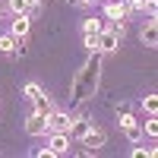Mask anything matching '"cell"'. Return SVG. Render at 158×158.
Returning a JSON list of instances; mask_svg holds the SVG:
<instances>
[{
	"instance_id": "7a4b0ae2",
	"label": "cell",
	"mask_w": 158,
	"mask_h": 158,
	"mask_svg": "<svg viewBox=\"0 0 158 158\" xmlns=\"http://www.w3.org/2000/svg\"><path fill=\"white\" fill-rule=\"evenodd\" d=\"M120 38H123V22H114L111 29H101L95 35V51L98 54H111V51L120 48Z\"/></svg>"
},
{
	"instance_id": "ffe728a7",
	"label": "cell",
	"mask_w": 158,
	"mask_h": 158,
	"mask_svg": "<svg viewBox=\"0 0 158 158\" xmlns=\"http://www.w3.org/2000/svg\"><path fill=\"white\" fill-rule=\"evenodd\" d=\"M123 3H127V10H146V6H142V0H123Z\"/></svg>"
},
{
	"instance_id": "3957f363",
	"label": "cell",
	"mask_w": 158,
	"mask_h": 158,
	"mask_svg": "<svg viewBox=\"0 0 158 158\" xmlns=\"http://www.w3.org/2000/svg\"><path fill=\"white\" fill-rule=\"evenodd\" d=\"M104 142H108V133L104 130H95V127H89L85 133H82V139H79V146H85V152H98Z\"/></svg>"
},
{
	"instance_id": "5b68a950",
	"label": "cell",
	"mask_w": 158,
	"mask_h": 158,
	"mask_svg": "<svg viewBox=\"0 0 158 158\" xmlns=\"http://www.w3.org/2000/svg\"><path fill=\"white\" fill-rule=\"evenodd\" d=\"M70 120H73L70 111H51V114H48V127L57 130V133H67V130H70Z\"/></svg>"
},
{
	"instance_id": "7c38bea8",
	"label": "cell",
	"mask_w": 158,
	"mask_h": 158,
	"mask_svg": "<svg viewBox=\"0 0 158 158\" xmlns=\"http://www.w3.org/2000/svg\"><path fill=\"white\" fill-rule=\"evenodd\" d=\"M16 41H19V38L16 35H0V51H3V54H13V48H16Z\"/></svg>"
},
{
	"instance_id": "277c9868",
	"label": "cell",
	"mask_w": 158,
	"mask_h": 158,
	"mask_svg": "<svg viewBox=\"0 0 158 158\" xmlns=\"http://www.w3.org/2000/svg\"><path fill=\"white\" fill-rule=\"evenodd\" d=\"M25 133H29V136H44V133H51V127H48V117L35 111V114L29 117V120H25Z\"/></svg>"
},
{
	"instance_id": "5bb4252c",
	"label": "cell",
	"mask_w": 158,
	"mask_h": 158,
	"mask_svg": "<svg viewBox=\"0 0 158 158\" xmlns=\"http://www.w3.org/2000/svg\"><path fill=\"white\" fill-rule=\"evenodd\" d=\"M10 10L13 16H22V13H29V0H10Z\"/></svg>"
},
{
	"instance_id": "7402d4cb",
	"label": "cell",
	"mask_w": 158,
	"mask_h": 158,
	"mask_svg": "<svg viewBox=\"0 0 158 158\" xmlns=\"http://www.w3.org/2000/svg\"><path fill=\"white\" fill-rule=\"evenodd\" d=\"M0 13H3V3H0Z\"/></svg>"
},
{
	"instance_id": "9c48e42d",
	"label": "cell",
	"mask_w": 158,
	"mask_h": 158,
	"mask_svg": "<svg viewBox=\"0 0 158 158\" xmlns=\"http://www.w3.org/2000/svg\"><path fill=\"white\" fill-rule=\"evenodd\" d=\"M142 44H146V48H155L158 44V22L155 19H149L146 29H142Z\"/></svg>"
},
{
	"instance_id": "30bf717a",
	"label": "cell",
	"mask_w": 158,
	"mask_h": 158,
	"mask_svg": "<svg viewBox=\"0 0 158 158\" xmlns=\"http://www.w3.org/2000/svg\"><path fill=\"white\" fill-rule=\"evenodd\" d=\"M29 29H32V16H25V13H22V16L13 19V35H16V38H25Z\"/></svg>"
},
{
	"instance_id": "ac0fdd59",
	"label": "cell",
	"mask_w": 158,
	"mask_h": 158,
	"mask_svg": "<svg viewBox=\"0 0 158 158\" xmlns=\"http://www.w3.org/2000/svg\"><path fill=\"white\" fill-rule=\"evenodd\" d=\"M35 95H41V85H38V82H29V85H25V98H35Z\"/></svg>"
},
{
	"instance_id": "d6986e66",
	"label": "cell",
	"mask_w": 158,
	"mask_h": 158,
	"mask_svg": "<svg viewBox=\"0 0 158 158\" xmlns=\"http://www.w3.org/2000/svg\"><path fill=\"white\" fill-rule=\"evenodd\" d=\"M133 155H136V158H142V155L152 158V155H155V149H142V146H136V149H133Z\"/></svg>"
},
{
	"instance_id": "6da1fadb",
	"label": "cell",
	"mask_w": 158,
	"mask_h": 158,
	"mask_svg": "<svg viewBox=\"0 0 158 158\" xmlns=\"http://www.w3.org/2000/svg\"><path fill=\"white\" fill-rule=\"evenodd\" d=\"M98 76H101V54L98 51H89V60L79 67V73L73 76V85H70V111H76L79 104H85L95 95Z\"/></svg>"
},
{
	"instance_id": "44dd1931",
	"label": "cell",
	"mask_w": 158,
	"mask_h": 158,
	"mask_svg": "<svg viewBox=\"0 0 158 158\" xmlns=\"http://www.w3.org/2000/svg\"><path fill=\"white\" fill-rule=\"evenodd\" d=\"M142 6H149V13L155 16V10H158V0H142Z\"/></svg>"
},
{
	"instance_id": "4fadbf2b",
	"label": "cell",
	"mask_w": 158,
	"mask_h": 158,
	"mask_svg": "<svg viewBox=\"0 0 158 158\" xmlns=\"http://www.w3.org/2000/svg\"><path fill=\"white\" fill-rule=\"evenodd\" d=\"M101 29H104L101 19H85V25H82V32H85V35H98Z\"/></svg>"
},
{
	"instance_id": "9a60e30c",
	"label": "cell",
	"mask_w": 158,
	"mask_h": 158,
	"mask_svg": "<svg viewBox=\"0 0 158 158\" xmlns=\"http://www.w3.org/2000/svg\"><path fill=\"white\" fill-rule=\"evenodd\" d=\"M123 133L130 136V142H139V139H142V127H139V123H133V127H127Z\"/></svg>"
},
{
	"instance_id": "52a82bcc",
	"label": "cell",
	"mask_w": 158,
	"mask_h": 158,
	"mask_svg": "<svg viewBox=\"0 0 158 158\" xmlns=\"http://www.w3.org/2000/svg\"><path fill=\"white\" fill-rule=\"evenodd\" d=\"M127 13H130V10H127V3H123V0H120V3H117V0L104 3V16H108V19H114V22H120Z\"/></svg>"
},
{
	"instance_id": "ba28073f",
	"label": "cell",
	"mask_w": 158,
	"mask_h": 158,
	"mask_svg": "<svg viewBox=\"0 0 158 158\" xmlns=\"http://www.w3.org/2000/svg\"><path fill=\"white\" fill-rule=\"evenodd\" d=\"M89 127H92V123H89V117H73V120H70V130H67V136H70V139H82V133H85Z\"/></svg>"
},
{
	"instance_id": "2e32d148",
	"label": "cell",
	"mask_w": 158,
	"mask_h": 158,
	"mask_svg": "<svg viewBox=\"0 0 158 158\" xmlns=\"http://www.w3.org/2000/svg\"><path fill=\"white\" fill-rule=\"evenodd\" d=\"M142 108H146L149 114H155V111H158V98H155V95H146V98H142Z\"/></svg>"
},
{
	"instance_id": "8fae6325",
	"label": "cell",
	"mask_w": 158,
	"mask_h": 158,
	"mask_svg": "<svg viewBox=\"0 0 158 158\" xmlns=\"http://www.w3.org/2000/svg\"><path fill=\"white\" fill-rule=\"evenodd\" d=\"M32 101H35V111H38V114H44V117H48L51 111H54V104H51V98L44 95V92H41V95H35Z\"/></svg>"
},
{
	"instance_id": "e0dca14e",
	"label": "cell",
	"mask_w": 158,
	"mask_h": 158,
	"mask_svg": "<svg viewBox=\"0 0 158 158\" xmlns=\"http://www.w3.org/2000/svg\"><path fill=\"white\" fill-rule=\"evenodd\" d=\"M142 133H149V136H158V120H146V123H142Z\"/></svg>"
},
{
	"instance_id": "8992f818",
	"label": "cell",
	"mask_w": 158,
	"mask_h": 158,
	"mask_svg": "<svg viewBox=\"0 0 158 158\" xmlns=\"http://www.w3.org/2000/svg\"><path fill=\"white\" fill-rule=\"evenodd\" d=\"M48 152H51V155H67V152H70V136L54 130V136H51V142H48Z\"/></svg>"
}]
</instances>
